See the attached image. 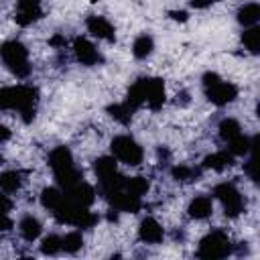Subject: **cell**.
Wrapping results in <instances>:
<instances>
[{"instance_id":"1","label":"cell","mask_w":260,"mask_h":260,"mask_svg":"<svg viewBox=\"0 0 260 260\" xmlns=\"http://www.w3.org/2000/svg\"><path fill=\"white\" fill-rule=\"evenodd\" d=\"M39 91L32 85H10L0 87V110H14L24 122H32L37 112Z\"/></svg>"},{"instance_id":"2","label":"cell","mask_w":260,"mask_h":260,"mask_svg":"<svg viewBox=\"0 0 260 260\" xmlns=\"http://www.w3.org/2000/svg\"><path fill=\"white\" fill-rule=\"evenodd\" d=\"M53 215L59 223H69V225H77V228H93L98 223L95 213H91L83 205H77V203L69 201L67 197L53 209Z\"/></svg>"},{"instance_id":"3","label":"cell","mask_w":260,"mask_h":260,"mask_svg":"<svg viewBox=\"0 0 260 260\" xmlns=\"http://www.w3.org/2000/svg\"><path fill=\"white\" fill-rule=\"evenodd\" d=\"M0 57L4 65L20 79L28 77L30 63H28V51L20 41H6L0 45Z\"/></svg>"},{"instance_id":"4","label":"cell","mask_w":260,"mask_h":260,"mask_svg":"<svg viewBox=\"0 0 260 260\" xmlns=\"http://www.w3.org/2000/svg\"><path fill=\"white\" fill-rule=\"evenodd\" d=\"M232 250H234V244L230 242L228 234H223L221 230H213V232H209V234L199 242L197 256L203 258V260H217V258L230 256Z\"/></svg>"},{"instance_id":"5","label":"cell","mask_w":260,"mask_h":260,"mask_svg":"<svg viewBox=\"0 0 260 260\" xmlns=\"http://www.w3.org/2000/svg\"><path fill=\"white\" fill-rule=\"evenodd\" d=\"M213 195L217 197V201L223 207V213L228 217H238L244 209H246V201L242 197V193L238 191V187L234 183H219L213 187Z\"/></svg>"},{"instance_id":"6","label":"cell","mask_w":260,"mask_h":260,"mask_svg":"<svg viewBox=\"0 0 260 260\" xmlns=\"http://www.w3.org/2000/svg\"><path fill=\"white\" fill-rule=\"evenodd\" d=\"M110 148H112V154H114V158H116V160L126 162V165H130V167L140 165V162H142V158H144L142 146H140L134 138H130V136H126V134L116 136V138L112 140Z\"/></svg>"},{"instance_id":"7","label":"cell","mask_w":260,"mask_h":260,"mask_svg":"<svg viewBox=\"0 0 260 260\" xmlns=\"http://www.w3.org/2000/svg\"><path fill=\"white\" fill-rule=\"evenodd\" d=\"M203 89H205L207 100L211 104H215V106H228L238 98V87L234 83H230V81H223L221 77L217 81H213L211 85L203 87Z\"/></svg>"},{"instance_id":"8","label":"cell","mask_w":260,"mask_h":260,"mask_svg":"<svg viewBox=\"0 0 260 260\" xmlns=\"http://www.w3.org/2000/svg\"><path fill=\"white\" fill-rule=\"evenodd\" d=\"M142 95H144V104L150 110H158L165 104V81L158 77H142Z\"/></svg>"},{"instance_id":"9","label":"cell","mask_w":260,"mask_h":260,"mask_svg":"<svg viewBox=\"0 0 260 260\" xmlns=\"http://www.w3.org/2000/svg\"><path fill=\"white\" fill-rule=\"evenodd\" d=\"M41 16H43L41 0H16V12H14L16 24L28 26V24L37 22Z\"/></svg>"},{"instance_id":"10","label":"cell","mask_w":260,"mask_h":260,"mask_svg":"<svg viewBox=\"0 0 260 260\" xmlns=\"http://www.w3.org/2000/svg\"><path fill=\"white\" fill-rule=\"evenodd\" d=\"M104 197H106V199L110 201V205H112L114 209H118V211L136 213V211L142 207V201H140V197H136V195H130L126 189H116V191H110V193H106Z\"/></svg>"},{"instance_id":"11","label":"cell","mask_w":260,"mask_h":260,"mask_svg":"<svg viewBox=\"0 0 260 260\" xmlns=\"http://www.w3.org/2000/svg\"><path fill=\"white\" fill-rule=\"evenodd\" d=\"M73 53H75V59H77L81 65L91 67V65L102 63V55H100V51L95 49V45L89 43V41L83 39V37H77V39L73 41Z\"/></svg>"},{"instance_id":"12","label":"cell","mask_w":260,"mask_h":260,"mask_svg":"<svg viewBox=\"0 0 260 260\" xmlns=\"http://www.w3.org/2000/svg\"><path fill=\"white\" fill-rule=\"evenodd\" d=\"M61 191L65 193V197H67L69 201H73V203H77V205H83V207H89V205L93 203V199H95L93 187H91L89 183H85L83 179L77 181L75 185L67 187V189H61Z\"/></svg>"},{"instance_id":"13","label":"cell","mask_w":260,"mask_h":260,"mask_svg":"<svg viewBox=\"0 0 260 260\" xmlns=\"http://www.w3.org/2000/svg\"><path fill=\"white\" fill-rule=\"evenodd\" d=\"M85 26H87V30H89L93 37H98V39H102V41H108V43H114V41H116L114 24H112L108 18H104V16H98V14L89 16L87 22H85Z\"/></svg>"},{"instance_id":"14","label":"cell","mask_w":260,"mask_h":260,"mask_svg":"<svg viewBox=\"0 0 260 260\" xmlns=\"http://www.w3.org/2000/svg\"><path fill=\"white\" fill-rule=\"evenodd\" d=\"M138 238L144 244H160L165 238V230L154 217H144L138 228Z\"/></svg>"},{"instance_id":"15","label":"cell","mask_w":260,"mask_h":260,"mask_svg":"<svg viewBox=\"0 0 260 260\" xmlns=\"http://www.w3.org/2000/svg\"><path fill=\"white\" fill-rule=\"evenodd\" d=\"M49 167L53 169L55 175L61 173V171H67V169L75 167V165H73V154H71V150H69L67 146H57V148H53V150L49 152Z\"/></svg>"},{"instance_id":"16","label":"cell","mask_w":260,"mask_h":260,"mask_svg":"<svg viewBox=\"0 0 260 260\" xmlns=\"http://www.w3.org/2000/svg\"><path fill=\"white\" fill-rule=\"evenodd\" d=\"M234 165V154L230 150H217L213 154H207L203 158V169H211V171H223L228 167Z\"/></svg>"},{"instance_id":"17","label":"cell","mask_w":260,"mask_h":260,"mask_svg":"<svg viewBox=\"0 0 260 260\" xmlns=\"http://www.w3.org/2000/svg\"><path fill=\"white\" fill-rule=\"evenodd\" d=\"M189 215L193 217V219H205V217H209L211 215V211H213V203H211V199L207 197V195H199V197H195L191 203H189Z\"/></svg>"},{"instance_id":"18","label":"cell","mask_w":260,"mask_h":260,"mask_svg":"<svg viewBox=\"0 0 260 260\" xmlns=\"http://www.w3.org/2000/svg\"><path fill=\"white\" fill-rule=\"evenodd\" d=\"M18 232H20V236H22L26 242H35V240L41 236L43 225H41V221H39L37 217L24 215V217L20 219V223H18Z\"/></svg>"},{"instance_id":"19","label":"cell","mask_w":260,"mask_h":260,"mask_svg":"<svg viewBox=\"0 0 260 260\" xmlns=\"http://www.w3.org/2000/svg\"><path fill=\"white\" fill-rule=\"evenodd\" d=\"M24 179H22V173L20 171H4L0 175V191L4 193H16L20 187H22Z\"/></svg>"},{"instance_id":"20","label":"cell","mask_w":260,"mask_h":260,"mask_svg":"<svg viewBox=\"0 0 260 260\" xmlns=\"http://www.w3.org/2000/svg\"><path fill=\"white\" fill-rule=\"evenodd\" d=\"M258 20H260V6L256 2H248L238 10V22L244 24L246 28L248 26H256Z\"/></svg>"},{"instance_id":"21","label":"cell","mask_w":260,"mask_h":260,"mask_svg":"<svg viewBox=\"0 0 260 260\" xmlns=\"http://www.w3.org/2000/svg\"><path fill=\"white\" fill-rule=\"evenodd\" d=\"M108 114L116 120V122H120V124H130V120H132V114H134V108L130 106V104H126V102H122V104H114V106H110L108 108Z\"/></svg>"},{"instance_id":"22","label":"cell","mask_w":260,"mask_h":260,"mask_svg":"<svg viewBox=\"0 0 260 260\" xmlns=\"http://www.w3.org/2000/svg\"><path fill=\"white\" fill-rule=\"evenodd\" d=\"M228 150L234 154V156H244L248 152H252V138L244 136V134H238L236 138H232L228 142Z\"/></svg>"},{"instance_id":"23","label":"cell","mask_w":260,"mask_h":260,"mask_svg":"<svg viewBox=\"0 0 260 260\" xmlns=\"http://www.w3.org/2000/svg\"><path fill=\"white\" fill-rule=\"evenodd\" d=\"M63 199H65V193H63L61 189H57V187H47V189H43V193H41V203H43V207H47L49 211H53Z\"/></svg>"},{"instance_id":"24","label":"cell","mask_w":260,"mask_h":260,"mask_svg":"<svg viewBox=\"0 0 260 260\" xmlns=\"http://www.w3.org/2000/svg\"><path fill=\"white\" fill-rule=\"evenodd\" d=\"M152 49H154V41L148 35H140L132 45V53L136 59H146L152 53Z\"/></svg>"},{"instance_id":"25","label":"cell","mask_w":260,"mask_h":260,"mask_svg":"<svg viewBox=\"0 0 260 260\" xmlns=\"http://www.w3.org/2000/svg\"><path fill=\"white\" fill-rule=\"evenodd\" d=\"M124 189H126L130 195L142 197V195L148 193L150 183H148V179H144V177H130V179L124 181Z\"/></svg>"},{"instance_id":"26","label":"cell","mask_w":260,"mask_h":260,"mask_svg":"<svg viewBox=\"0 0 260 260\" xmlns=\"http://www.w3.org/2000/svg\"><path fill=\"white\" fill-rule=\"evenodd\" d=\"M217 130H219V136H221L223 142H230L232 138H236L238 134H242V128H240L238 120H234V118H223L219 122V128Z\"/></svg>"},{"instance_id":"27","label":"cell","mask_w":260,"mask_h":260,"mask_svg":"<svg viewBox=\"0 0 260 260\" xmlns=\"http://www.w3.org/2000/svg\"><path fill=\"white\" fill-rule=\"evenodd\" d=\"M242 43L250 53H258V49H260V28L258 26H248L242 35Z\"/></svg>"},{"instance_id":"28","label":"cell","mask_w":260,"mask_h":260,"mask_svg":"<svg viewBox=\"0 0 260 260\" xmlns=\"http://www.w3.org/2000/svg\"><path fill=\"white\" fill-rule=\"evenodd\" d=\"M81 246H83V236L79 232H69L61 238V250L69 254H75L77 250H81Z\"/></svg>"},{"instance_id":"29","label":"cell","mask_w":260,"mask_h":260,"mask_svg":"<svg viewBox=\"0 0 260 260\" xmlns=\"http://www.w3.org/2000/svg\"><path fill=\"white\" fill-rule=\"evenodd\" d=\"M171 177L179 183H189V181H195L199 177V171L193 169V167H185V165H179V167H173L171 169Z\"/></svg>"},{"instance_id":"30","label":"cell","mask_w":260,"mask_h":260,"mask_svg":"<svg viewBox=\"0 0 260 260\" xmlns=\"http://www.w3.org/2000/svg\"><path fill=\"white\" fill-rule=\"evenodd\" d=\"M41 252H43V254H49V256H53V254L61 252V238H59V236H55V234H51V236L43 238Z\"/></svg>"},{"instance_id":"31","label":"cell","mask_w":260,"mask_h":260,"mask_svg":"<svg viewBox=\"0 0 260 260\" xmlns=\"http://www.w3.org/2000/svg\"><path fill=\"white\" fill-rule=\"evenodd\" d=\"M12 209V201L8 199V193H0V213H8Z\"/></svg>"},{"instance_id":"32","label":"cell","mask_w":260,"mask_h":260,"mask_svg":"<svg viewBox=\"0 0 260 260\" xmlns=\"http://www.w3.org/2000/svg\"><path fill=\"white\" fill-rule=\"evenodd\" d=\"M217 2H221V0H191V6L193 8H207V6L217 4Z\"/></svg>"},{"instance_id":"33","label":"cell","mask_w":260,"mask_h":260,"mask_svg":"<svg viewBox=\"0 0 260 260\" xmlns=\"http://www.w3.org/2000/svg\"><path fill=\"white\" fill-rule=\"evenodd\" d=\"M12 228V219L8 217V213H0V232H6Z\"/></svg>"},{"instance_id":"34","label":"cell","mask_w":260,"mask_h":260,"mask_svg":"<svg viewBox=\"0 0 260 260\" xmlns=\"http://www.w3.org/2000/svg\"><path fill=\"white\" fill-rule=\"evenodd\" d=\"M171 18L183 22V20H187V12H185V10H173V12H171Z\"/></svg>"},{"instance_id":"35","label":"cell","mask_w":260,"mask_h":260,"mask_svg":"<svg viewBox=\"0 0 260 260\" xmlns=\"http://www.w3.org/2000/svg\"><path fill=\"white\" fill-rule=\"evenodd\" d=\"M53 47H65V37H61V35H55L51 41H49Z\"/></svg>"},{"instance_id":"36","label":"cell","mask_w":260,"mask_h":260,"mask_svg":"<svg viewBox=\"0 0 260 260\" xmlns=\"http://www.w3.org/2000/svg\"><path fill=\"white\" fill-rule=\"evenodd\" d=\"M8 138H10V130L4 124H0V142H6Z\"/></svg>"},{"instance_id":"37","label":"cell","mask_w":260,"mask_h":260,"mask_svg":"<svg viewBox=\"0 0 260 260\" xmlns=\"http://www.w3.org/2000/svg\"><path fill=\"white\" fill-rule=\"evenodd\" d=\"M0 165H2V156H0Z\"/></svg>"}]
</instances>
